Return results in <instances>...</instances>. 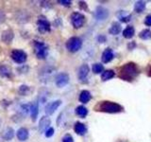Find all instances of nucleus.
Instances as JSON below:
<instances>
[{
	"instance_id": "4be33fe9",
	"label": "nucleus",
	"mask_w": 151,
	"mask_h": 142,
	"mask_svg": "<svg viewBox=\"0 0 151 142\" xmlns=\"http://www.w3.org/2000/svg\"><path fill=\"white\" fill-rule=\"evenodd\" d=\"M74 129H75V132L79 135H82L86 133V127H85L83 123H80V122H76Z\"/></svg>"
},
{
	"instance_id": "bb28decb",
	"label": "nucleus",
	"mask_w": 151,
	"mask_h": 142,
	"mask_svg": "<svg viewBox=\"0 0 151 142\" xmlns=\"http://www.w3.org/2000/svg\"><path fill=\"white\" fill-rule=\"evenodd\" d=\"M18 92L20 95H22V96H27V94L30 92V87L25 84L20 85V87L18 89Z\"/></svg>"
},
{
	"instance_id": "6e6552de",
	"label": "nucleus",
	"mask_w": 151,
	"mask_h": 142,
	"mask_svg": "<svg viewBox=\"0 0 151 142\" xmlns=\"http://www.w3.org/2000/svg\"><path fill=\"white\" fill-rule=\"evenodd\" d=\"M55 73V69L51 66H46V67H44L41 71H40V79L42 82H46L47 80H49L52 76Z\"/></svg>"
},
{
	"instance_id": "f704fd0d",
	"label": "nucleus",
	"mask_w": 151,
	"mask_h": 142,
	"mask_svg": "<svg viewBox=\"0 0 151 142\" xmlns=\"http://www.w3.org/2000/svg\"><path fill=\"white\" fill-rule=\"evenodd\" d=\"M145 24L146 26H151V14L150 15H147L145 19Z\"/></svg>"
},
{
	"instance_id": "9d476101",
	"label": "nucleus",
	"mask_w": 151,
	"mask_h": 142,
	"mask_svg": "<svg viewBox=\"0 0 151 142\" xmlns=\"http://www.w3.org/2000/svg\"><path fill=\"white\" fill-rule=\"evenodd\" d=\"M55 83L58 87H64L69 83V75L63 72L60 73L59 75H57V77L55 79Z\"/></svg>"
},
{
	"instance_id": "412c9836",
	"label": "nucleus",
	"mask_w": 151,
	"mask_h": 142,
	"mask_svg": "<svg viewBox=\"0 0 151 142\" xmlns=\"http://www.w3.org/2000/svg\"><path fill=\"white\" fill-rule=\"evenodd\" d=\"M91 99H92L91 93L87 91V90H83L79 95V101L82 103H87Z\"/></svg>"
},
{
	"instance_id": "7ed1b4c3",
	"label": "nucleus",
	"mask_w": 151,
	"mask_h": 142,
	"mask_svg": "<svg viewBox=\"0 0 151 142\" xmlns=\"http://www.w3.org/2000/svg\"><path fill=\"white\" fill-rule=\"evenodd\" d=\"M33 49H34V53L38 59H45L48 54V46L45 43L42 41H34Z\"/></svg>"
},
{
	"instance_id": "9b49d317",
	"label": "nucleus",
	"mask_w": 151,
	"mask_h": 142,
	"mask_svg": "<svg viewBox=\"0 0 151 142\" xmlns=\"http://www.w3.org/2000/svg\"><path fill=\"white\" fill-rule=\"evenodd\" d=\"M51 120L48 117H41V120L39 121V125H38V128H39V132L40 133H45L47 130L49 129Z\"/></svg>"
},
{
	"instance_id": "473e14b6",
	"label": "nucleus",
	"mask_w": 151,
	"mask_h": 142,
	"mask_svg": "<svg viewBox=\"0 0 151 142\" xmlns=\"http://www.w3.org/2000/svg\"><path fill=\"white\" fill-rule=\"evenodd\" d=\"M58 3L63 5V6H65V7H69V6H71V4H72V2L68 1V0H59Z\"/></svg>"
},
{
	"instance_id": "39448f33",
	"label": "nucleus",
	"mask_w": 151,
	"mask_h": 142,
	"mask_svg": "<svg viewBox=\"0 0 151 142\" xmlns=\"http://www.w3.org/2000/svg\"><path fill=\"white\" fill-rule=\"evenodd\" d=\"M37 27H38V30L41 33H46L49 32L51 30V25L49 21L47 20L46 17L44 15H40L37 19Z\"/></svg>"
},
{
	"instance_id": "423d86ee",
	"label": "nucleus",
	"mask_w": 151,
	"mask_h": 142,
	"mask_svg": "<svg viewBox=\"0 0 151 142\" xmlns=\"http://www.w3.org/2000/svg\"><path fill=\"white\" fill-rule=\"evenodd\" d=\"M11 57L13 62L17 64H24L26 63L27 59V55L24 50L22 49H13L11 53Z\"/></svg>"
},
{
	"instance_id": "393cba45",
	"label": "nucleus",
	"mask_w": 151,
	"mask_h": 142,
	"mask_svg": "<svg viewBox=\"0 0 151 142\" xmlns=\"http://www.w3.org/2000/svg\"><path fill=\"white\" fill-rule=\"evenodd\" d=\"M76 114H77L78 116H79L80 117H85L88 114V110L86 107L80 105L76 108Z\"/></svg>"
},
{
	"instance_id": "6ab92c4d",
	"label": "nucleus",
	"mask_w": 151,
	"mask_h": 142,
	"mask_svg": "<svg viewBox=\"0 0 151 142\" xmlns=\"http://www.w3.org/2000/svg\"><path fill=\"white\" fill-rule=\"evenodd\" d=\"M89 74V66L87 64H83L80 66V68L78 70V79L83 82V80L86 79V77Z\"/></svg>"
},
{
	"instance_id": "f03ea898",
	"label": "nucleus",
	"mask_w": 151,
	"mask_h": 142,
	"mask_svg": "<svg viewBox=\"0 0 151 142\" xmlns=\"http://www.w3.org/2000/svg\"><path fill=\"white\" fill-rule=\"evenodd\" d=\"M94 110L96 112H103V113H120L124 110L123 106L120 104L112 102V101H99L96 103V105L94 106Z\"/></svg>"
},
{
	"instance_id": "c756f323",
	"label": "nucleus",
	"mask_w": 151,
	"mask_h": 142,
	"mask_svg": "<svg viewBox=\"0 0 151 142\" xmlns=\"http://www.w3.org/2000/svg\"><path fill=\"white\" fill-rule=\"evenodd\" d=\"M103 69H104L103 65L100 64H94L93 65V72L96 73V74H99L100 72H102Z\"/></svg>"
},
{
	"instance_id": "f257e3e1",
	"label": "nucleus",
	"mask_w": 151,
	"mask_h": 142,
	"mask_svg": "<svg viewBox=\"0 0 151 142\" xmlns=\"http://www.w3.org/2000/svg\"><path fill=\"white\" fill-rule=\"evenodd\" d=\"M139 75V68L134 63H127L120 68L119 78L127 82H132Z\"/></svg>"
},
{
	"instance_id": "4c0bfd02",
	"label": "nucleus",
	"mask_w": 151,
	"mask_h": 142,
	"mask_svg": "<svg viewBox=\"0 0 151 142\" xmlns=\"http://www.w3.org/2000/svg\"><path fill=\"white\" fill-rule=\"evenodd\" d=\"M0 125H1V118H0Z\"/></svg>"
},
{
	"instance_id": "e433bc0d",
	"label": "nucleus",
	"mask_w": 151,
	"mask_h": 142,
	"mask_svg": "<svg viewBox=\"0 0 151 142\" xmlns=\"http://www.w3.org/2000/svg\"><path fill=\"white\" fill-rule=\"evenodd\" d=\"M147 76L148 77H151V65L148 67V69H147Z\"/></svg>"
},
{
	"instance_id": "20e7f679",
	"label": "nucleus",
	"mask_w": 151,
	"mask_h": 142,
	"mask_svg": "<svg viewBox=\"0 0 151 142\" xmlns=\"http://www.w3.org/2000/svg\"><path fill=\"white\" fill-rule=\"evenodd\" d=\"M82 46V41L78 37H71L66 42V49L70 52H77Z\"/></svg>"
},
{
	"instance_id": "dca6fc26",
	"label": "nucleus",
	"mask_w": 151,
	"mask_h": 142,
	"mask_svg": "<svg viewBox=\"0 0 151 142\" xmlns=\"http://www.w3.org/2000/svg\"><path fill=\"white\" fill-rule=\"evenodd\" d=\"M108 15H109V12L105 8L98 7L96 9V18L97 20H100V21L105 20V19L108 17Z\"/></svg>"
},
{
	"instance_id": "a211bd4d",
	"label": "nucleus",
	"mask_w": 151,
	"mask_h": 142,
	"mask_svg": "<svg viewBox=\"0 0 151 142\" xmlns=\"http://www.w3.org/2000/svg\"><path fill=\"white\" fill-rule=\"evenodd\" d=\"M113 51L111 49H106L104 50L103 54H102V62L103 63H110V62L113 59Z\"/></svg>"
},
{
	"instance_id": "f3484780",
	"label": "nucleus",
	"mask_w": 151,
	"mask_h": 142,
	"mask_svg": "<svg viewBox=\"0 0 151 142\" xmlns=\"http://www.w3.org/2000/svg\"><path fill=\"white\" fill-rule=\"evenodd\" d=\"M38 114H39V104L37 101L30 103V116L33 121H36Z\"/></svg>"
},
{
	"instance_id": "ddd939ff",
	"label": "nucleus",
	"mask_w": 151,
	"mask_h": 142,
	"mask_svg": "<svg viewBox=\"0 0 151 142\" xmlns=\"http://www.w3.org/2000/svg\"><path fill=\"white\" fill-rule=\"evenodd\" d=\"M0 76L2 78H12V69L8 64H0Z\"/></svg>"
},
{
	"instance_id": "2f4dec72",
	"label": "nucleus",
	"mask_w": 151,
	"mask_h": 142,
	"mask_svg": "<svg viewBox=\"0 0 151 142\" xmlns=\"http://www.w3.org/2000/svg\"><path fill=\"white\" fill-rule=\"evenodd\" d=\"M6 21V13H5L2 9H0V25Z\"/></svg>"
},
{
	"instance_id": "0eeeda50",
	"label": "nucleus",
	"mask_w": 151,
	"mask_h": 142,
	"mask_svg": "<svg viewBox=\"0 0 151 142\" xmlns=\"http://www.w3.org/2000/svg\"><path fill=\"white\" fill-rule=\"evenodd\" d=\"M71 22L75 28H79L83 26L85 22V16L80 12H74L71 15Z\"/></svg>"
},
{
	"instance_id": "c9c22d12",
	"label": "nucleus",
	"mask_w": 151,
	"mask_h": 142,
	"mask_svg": "<svg viewBox=\"0 0 151 142\" xmlns=\"http://www.w3.org/2000/svg\"><path fill=\"white\" fill-rule=\"evenodd\" d=\"M130 18H131L130 15L122 16V17H120V21H121V22H127V21H129V20H130Z\"/></svg>"
},
{
	"instance_id": "5701e85b",
	"label": "nucleus",
	"mask_w": 151,
	"mask_h": 142,
	"mask_svg": "<svg viewBox=\"0 0 151 142\" xmlns=\"http://www.w3.org/2000/svg\"><path fill=\"white\" fill-rule=\"evenodd\" d=\"M134 33H135V30L133 27H127L126 28L124 31H123V36H124L125 38H127V39H130V38H132L134 36Z\"/></svg>"
},
{
	"instance_id": "cd10ccee",
	"label": "nucleus",
	"mask_w": 151,
	"mask_h": 142,
	"mask_svg": "<svg viewBox=\"0 0 151 142\" xmlns=\"http://www.w3.org/2000/svg\"><path fill=\"white\" fill-rule=\"evenodd\" d=\"M139 37L143 40H149L151 39V30H144L139 33Z\"/></svg>"
},
{
	"instance_id": "c85d7f7f",
	"label": "nucleus",
	"mask_w": 151,
	"mask_h": 142,
	"mask_svg": "<svg viewBox=\"0 0 151 142\" xmlns=\"http://www.w3.org/2000/svg\"><path fill=\"white\" fill-rule=\"evenodd\" d=\"M145 9V3L143 1H138L135 3V6H134V9L136 12H143Z\"/></svg>"
},
{
	"instance_id": "b1692460",
	"label": "nucleus",
	"mask_w": 151,
	"mask_h": 142,
	"mask_svg": "<svg viewBox=\"0 0 151 142\" xmlns=\"http://www.w3.org/2000/svg\"><path fill=\"white\" fill-rule=\"evenodd\" d=\"M114 76H115V73L113 72V70L109 69V70L104 71V72L102 73L101 79H102V80H108L112 79L113 77H114Z\"/></svg>"
},
{
	"instance_id": "2eb2a0df",
	"label": "nucleus",
	"mask_w": 151,
	"mask_h": 142,
	"mask_svg": "<svg viewBox=\"0 0 151 142\" xmlns=\"http://www.w3.org/2000/svg\"><path fill=\"white\" fill-rule=\"evenodd\" d=\"M16 136L20 141H26L28 138V136H29V133H28V130L27 129V128L21 127L17 130Z\"/></svg>"
},
{
	"instance_id": "4468645a",
	"label": "nucleus",
	"mask_w": 151,
	"mask_h": 142,
	"mask_svg": "<svg viewBox=\"0 0 151 142\" xmlns=\"http://www.w3.org/2000/svg\"><path fill=\"white\" fill-rule=\"evenodd\" d=\"M14 135H15V133H14V130L12 127H6L1 132V137L6 141L12 140L14 137Z\"/></svg>"
},
{
	"instance_id": "7c9ffc66",
	"label": "nucleus",
	"mask_w": 151,
	"mask_h": 142,
	"mask_svg": "<svg viewBox=\"0 0 151 142\" xmlns=\"http://www.w3.org/2000/svg\"><path fill=\"white\" fill-rule=\"evenodd\" d=\"M63 142H74V139L71 135H65L63 137Z\"/></svg>"
},
{
	"instance_id": "f8f14e48",
	"label": "nucleus",
	"mask_w": 151,
	"mask_h": 142,
	"mask_svg": "<svg viewBox=\"0 0 151 142\" xmlns=\"http://www.w3.org/2000/svg\"><path fill=\"white\" fill-rule=\"evenodd\" d=\"M14 38V32L12 30H6L1 34V41L6 45H11Z\"/></svg>"
},
{
	"instance_id": "1a4fd4ad",
	"label": "nucleus",
	"mask_w": 151,
	"mask_h": 142,
	"mask_svg": "<svg viewBox=\"0 0 151 142\" xmlns=\"http://www.w3.org/2000/svg\"><path fill=\"white\" fill-rule=\"evenodd\" d=\"M60 104H61V101H60V99H57V101H53L48 102L45 105V114L48 116L53 115L57 109L60 106Z\"/></svg>"
},
{
	"instance_id": "58836bf2",
	"label": "nucleus",
	"mask_w": 151,
	"mask_h": 142,
	"mask_svg": "<svg viewBox=\"0 0 151 142\" xmlns=\"http://www.w3.org/2000/svg\"><path fill=\"white\" fill-rule=\"evenodd\" d=\"M0 51H1V49H0Z\"/></svg>"
},
{
	"instance_id": "a878e982",
	"label": "nucleus",
	"mask_w": 151,
	"mask_h": 142,
	"mask_svg": "<svg viewBox=\"0 0 151 142\" xmlns=\"http://www.w3.org/2000/svg\"><path fill=\"white\" fill-rule=\"evenodd\" d=\"M109 31H110V33L112 35H117L118 33H120L121 31V27L118 23H113Z\"/></svg>"
},
{
	"instance_id": "aec40b11",
	"label": "nucleus",
	"mask_w": 151,
	"mask_h": 142,
	"mask_svg": "<svg viewBox=\"0 0 151 142\" xmlns=\"http://www.w3.org/2000/svg\"><path fill=\"white\" fill-rule=\"evenodd\" d=\"M28 14L27 11H20L16 14V21L19 23H26L28 21Z\"/></svg>"
},
{
	"instance_id": "72a5a7b5",
	"label": "nucleus",
	"mask_w": 151,
	"mask_h": 142,
	"mask_svg": "<svg viewBox=\"0 0 151 142\" xmlns=\"http://www.w3.org/2000/svg\"><path fill=\"white\" fill-rule=\"evenodd\" d=\"M45 136H46V137H51L52 135H54V128L50 127L49 129L45 133Z\"/></svg>"
}]
</instances>
